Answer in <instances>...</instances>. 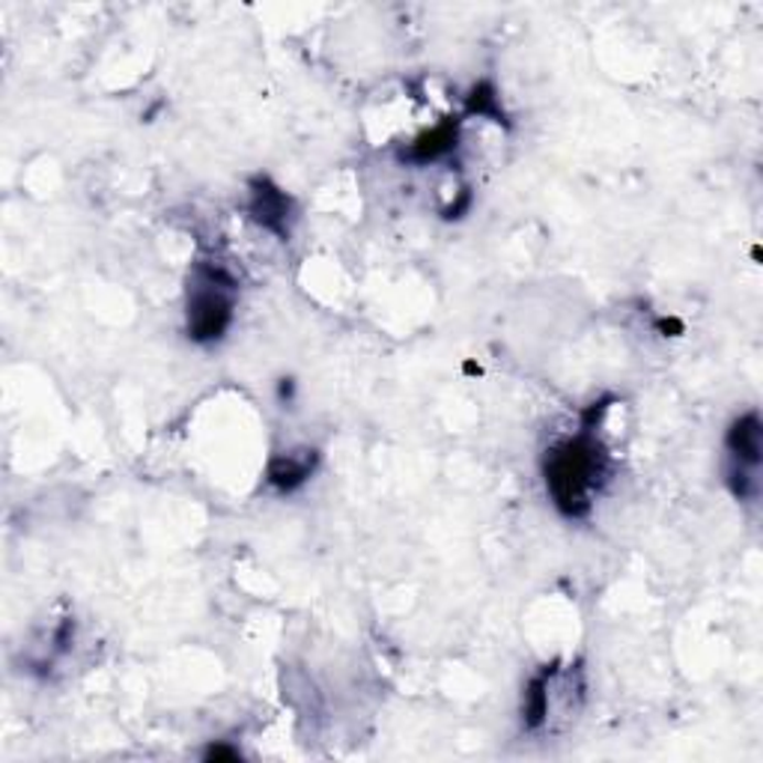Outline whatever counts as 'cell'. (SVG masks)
Wrapping results in <instances>:
<instances>
[{"label":"cell","mask_w":763,"mask_h":763,"mask_svg":"<svg viewBox=\"0 0 763 763\" xmlns=\"http://www.w3.org/2000/svg\"><path fill=\"white\" fill-rule=\"evenodd\" d=\"M605 474V453L591 432L558 444L546 460V490L567 516H584L591 511V495Z\"/></svg>","instance_id":"obj_1"},{"label":"cell","mask_w":763,"mask_h":763,"mask_svg":"<svg viewBox=\"0 0 763 763\" xmlns=\"http://www.w3.org/2000/svg\"><path fill=\"white\" fill-rule=\"evenodd\" d=\"M233 281L222 269H201V283L189 295V334L194 341L212 343L224 337L233 320Z\"/></svg>","instance_id":"obj_2"},{"label":"cell","mask_w":763,"mask_h":763,"mask_svg":"<svg viewBox=\"0 0 763 763\" xmlns=\"http://www.w3.org/2000/svg\"><path fill=\"white\" fill-rule=\"evenodd\" d=\"M254 218L266 227V230L287 236V218H290V197L281 189H275L269 182H257L251 197Z\"/></svg>","instance_id":"obj_3"},{"label":"cell","mask_w":763,"mask_h":763,"mask_svg":"<svg viewBox=\"0 0 763 763\" xmlns=\"http://www.w3.org/2000/svg\"><path fill=\"white\" fill-rule=\"evenodd\" d=\"M313 472V456L308 460V456H292V453H287V456H278V460L271 462L269 469V481L278 486V490H295V486H302L308 477H311Z\"/></svg>","instance_id":"obj_4"},{"label":"cell","mask_w":763,"mask_h":763,"mask_svg":"<svg viewBox=\"0 0 763 763\" xmlns=\"http://www.w3.org/2000/svg\"><path fill=\"white\" fill-rule=\"evenodd\" d=\"M453 147H456V126L444 122V126L432 129L430 135H423L421 141L415 143L412 159L415 161H432V159H439V155H444V152H451Z\"/></svg>","instance_id":"obj_5"}]
</instances>
